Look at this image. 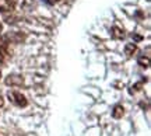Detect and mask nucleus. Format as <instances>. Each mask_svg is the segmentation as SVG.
Here are the masks:
<instances>
[{"label":"nucleus","instance_id":"nucleus-10","mask_svg":"<svg viewBox=\"0 0 151 136\" xmlns=\"http://www.w3.org/2000/svg\"><path fill=\"white\" fill-rule=\"evenodd\" d=\"M1 30H3V25H1V22H0V33H1Z\"/></svg>","mask_w":151,"mask_h":136},{"label":"nucleus","instance_id":"nucleus-3","mask_svg":"<svg viewBox=\"0 0 151 136\" xmlns=\"http://www.w3.org/2000/svg\"><path fill=\"white\" fill-rule=\"evenodd\" d=\"M13 10V4L10 0H0V11H11Z\"/></svg>","mask_w":151,"mask_h":136},{"label":"nucleus","instance_id":"nucleus-4","mask_svg":"<svg viewBox=\"0 0 151 136\" xmlns=\"http://www.w3.org/2000/svg\"><path fill=\"white\" fill-rule=\"evenodd\" d=\"M124 109H123V107L122 105H116L115 108H113V111H112V116L113 118H122L123 116V112Z\"/></svg>","mask_w":151,"mask_h":136},{"label":"nucleus","instance_id":"nucleus-5","mask_svg":"<svg viewBox=\"0 0 151 136\" xmlns=\"http://www.w3.org/2000/svg\"><path fill=\"white\" fill-rule=\"evenodd\" d=\"M112 37L116 39H122L124 37L123 30H120V28H118V27H113L112 28Z\"/></svg>","mask_w":151,"mask_h":136},{"label":"nucleus","instance_id":"nucleus-1","mask_svg":"<svg viewBox=\"0 0 151 136\" xmlns=\"http://www.w3.org/2000/svg\"><path fill=\"white\" fill-rule=\"evenodd\" d=\"M7 98L10 100L11 104H14L16 107H20V108H24V107H27V97L21 94L20 91H16V90H11V91L7 93Z\"/></svg>","mask_w":151,"mask_h":136},{"label":"nucleus","instance_id":"nucleus-6","mask_svg":"<svg viewBox=\"0 0 151 136\" xmlns=\"http://www.w3.org/2000/svg\"><path fill=\"white\" fill-rule=\"evenodd\" d=\"M133 52H136V44H126V46H124V54L133 55Z\"/></svg>","mask_w":151,"mask_h":136},{"label":"nucleus","instance_id":"nucleus-11","mask_svg":"<svg viewBox=\"0 0 151 136\" xmlns=\"http://www.w3.org/2000/svg\"><path fill=\"white\" fill-rule=\"evenodd\" d=\"M0 79H1V72H0Z\"/></svg>","mask_w":151,"mask_h":136},{"label":"nucleus","instance_id":"nucleus-9","mask_svg":"<svg viewBox=\"0 0 151 136\" xmlns=\"http://www.w3.org/2000/svg\"><path fill=\"white\" fill-rule=\"evenodd\" d=\"M4 55V52H3V49H1V46H0V59H1V56Z\"/></svg>","mask_w":151,"mask_h":136},{"label":"nucleus","instance_id":"nucleus-8","mask_svg":"<svg viewBox=\"0 0 151 136\" xmlns=\"http://www.w3.org/2000/svg\"><path fill=\"white\" fill-rule=\"evenodd\" d=\"M3 104H4V100H3V97H1V95H0V108H1V107H3Z\"/></svg>","mask_w":151,"mask_h":136},{"label":"nucleus","instance_id":"nucleus-7","mask_svg":"<svg viewBox=\"0 0 151 136\" xmlns=\"http://www.w3.org/2000/svg\"><path fill=\"white\" fill-rule=\"evenodd\" d=\"M48 3H50V4H55V3H59L60 0H46Z\"/></svg>","mask_w":151,"mask_h":136},{"label":"nucleus","instance_id":"nucleus-2","mask_svg":"<svg viewBox=\"0 0 151 136\" xmlns=\"http://www.w3.org/2000/svg\"><path fill=\"white\" fill-rule=\"evenodd\" d=\"M6 84L10 86V87H21L24 84V77L20 75H9L6 77Z\"/></svg>","mask_w":151,"mask_h":136}]
</instances>
